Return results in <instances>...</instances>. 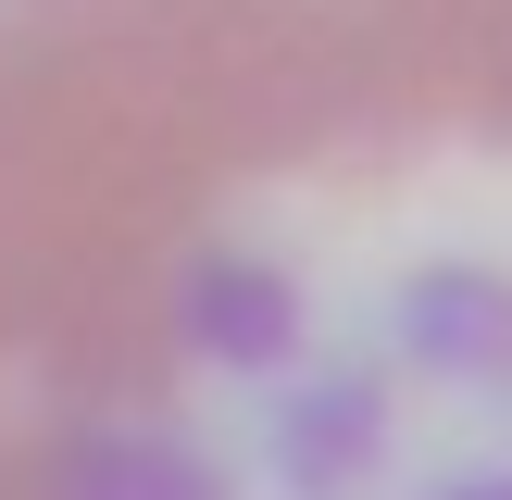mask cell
<instances>
[{
  "instance_id": "obj_2",
  "label": "cell",
  "mask_w": 512,
  "mask_h": 500,
  "mask_svg": "<svg viewBox=\"0 0 512 500\" xmlns=\"http://www.w3.org/2000/svg\"><path fill=\"white\" fill-rule=\"evenodd\" d=\"M325 25L350 38L388 138L413 125L512 138V0H325Z\"/></svg>"
},
{
  "instance_id": "obj_1",
  "label": "cell",
  "mask_w": 512,
  "mask_h": 500,
  "mask_svg": "<svg viewBox=\"0 0 512 500\" xmlns=\"http://www.w3.org/2000/svg\"><path fill=\"white\" fill-rule=\"evenodd\" d=\"M313 0H0V388H125L175 338L200 200L388 138Z\"/></svg>"
}]
</instances>
